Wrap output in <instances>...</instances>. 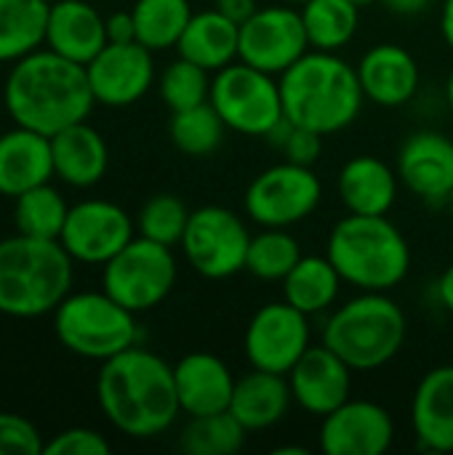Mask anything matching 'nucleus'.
Instances as JSON below:
<instances>
[{
	"mask_svg": "<svg viewBox=\"0 0 453 455\" xmlns=\"http://www.w3.org/2000/svg\"><path fill=\"white\" fill-rule=\"evenodd\" d=\"M67 213H69V205L51 181L37 184L21 192L19 197H13V224H16V232L27 237L59 240Z\"/></svg>",
	"mask_w": 453,
	"mask_h": 455,
	"instance_id": "7c9ffc66",
	"label": "nucleus"
},
{
	"mask_svg": "<svg viewBox=\"0 0 453 455\" xmlns=\"http://www.w3.org/2000/svg\"><path fill=\"white\" fill-rule=\"evenodd\" d=\"M107 21V40L109 43H133L136 40V21L131 11H115L104 16Z\"/></svg>",
	"mask_w": 453,
	"mask_h": 455,
	"instance_id": "a19ab883",
	"label": "nucleus"
},
{
	"mask_svg": "<svg viewBox=\"0 0 453 455\" xmlns=\"http://www.w3.org/2000/svg\"><path fill=\"white\" fill-rule=\"evenodd\" d=\"M294 408V395L288 379L270 371L251 368L246 376L235 381L230 413L240 421V427L251 432H267L278 427Z\"/></svg>",
	"mask_w": 453,
	"mask_h": 455,
	"instance_id": "a878e982",
	"label": "nucleus"
},
{
	"mask_svg": "<svg viewBox=\"0 0 453 455\" xmlns=\"http://www.w3.org/2000/svg\"><path fill=\"white\" fill-rule=\"evenodd\" d=\"M211 72L200 64L179 56L176 61H168L163 72L158 75V93L163 104L171 112L190 109L198 104H206L211 96Z\"/></svg>",
	"mask_w": 453,
	"mask_h": 455,
	"instance_id": "c9c22d12",
	"label": "nucleus"
},
{
	"mask_svg": "<svg viewBox=\"0 0 453 455\" xmlns=\"http://www.w3.org/2000/svg\"><path fill=\"white\" fill-rule=\"evenodd\" d=\"M446 101H449V109L453 115V69L449 72V80H446Z\"/></svg>",
	"mask_w": 453,
	"mask_h": 455,
	"instance_id": "49530a36",
	"label": "nucleus"
},
{
	"mask_svg": "<svg viewBox=\"0 0 453 455\" xmlns=\"http://www.w3.org/2000/svg\"><path fill=\"white\" fill-rule=\"evenodd\" d=\"M398 437L392 413L374 400H347L320 419L318 445L326 455H384Z\"/></svg>",
	"mask_w": 453,
	"mask_h": 455,
	"instance_id": "dca6fc26",
	"label": "nucleus"
},
{
	"mask_svg": "<svg viewBox=\"0 0 453 455\" xmlns=\"http://www.w3.org/2000/svg\"><path fill=\"white\" fill-rule=\"evenodd\" d=\"M246 435L248 432L230 411L195 416L187 419L179 435V448L187 455H232L246 445Z\"/></svg>",
	"mask_w": 453,
	"mask_h": 455,
	"instance_id": "f704fd0d",
	"label": "nucleus"
},
{
	"mask_svg": "<svg viewBox=\"0 0 453 455\" xmlns=\"http://www.w3.org/2000/svg\"><path fill=\"white\" fill-rule=\"evenodd\" d=\"M107 21L88 0H53L48 11L45 45L64 59L88 64L107 45Z\"/></svg>",
	"mask_w": 453,
	"mask_h": 455,
	"instance_id": "5701e85b",
	"label": "nucleus"
},
{
	"mask_svg": "<svg viewBox=\"0 0 453 455\" xmlns=\"http://www.w3.org/2000/svg\"><path fill=\"white\" fill-rule=\"evenodd\" d=\"M326 256L355 291L390 293L411 272V245L387 216L347 213L328 232Z\"/></svg>",
	"mask_w": 453,
	"mask_h": 455,
	"instance_id": "39448f33",
	"label": "nucleus"
},
{
	"mask_svg": "<svg viewBox=\"0 0 453 455\" xmlns=\"http://www.w3.org/2000/svg\"><path fill=\"white\" fill-rule=\"evenodd\" d=\"M400 179L395 165L376 155L350 157L336 176V195L347 213L358 216H387L400 192Z\"/></svg>",
	"mask_w": 453,
	"mask_h": 455,
	"instance_id": "412c9836",
	"label": "nucleus"
},
{
	"mask_svg": "<svg viewBox=\"0 0 453 455\" xmlns=\"http://www.w3.org/2000/svg\"><path fill=\"white\" fill-rule=\"evenodd\" d=\"M379 3H384V8L398 16H419L430 8L433 0H379Z\"/></svg>",
	"mask_w": 453,
	"mask_h": 455,
	"instance_id": "c03bdc74",
	"label": "nucleus"
},
{
	"mask_svg": "<svg viewBox=\"0 0 453 455\" xmlns=\"http://www.w3.org/2000/svg\"><path fill=\"white\" fill-rule=\"evenodd\" d=\"M283 115L323 136L350 128L366 104L358 67L334 51L310 48L280 75Z\"/></svg>",
	"mask_w": 453,
	"mask_h": 455,
	"instance_id": "7ed1b4c3",
	"label": "nucleus"
},
{
	"mask_svg": "<svg viewBox=\"0 0 453 455\" xmlns=\"http://www.w3.org/2000/svg\"><path fill=\"white\" fill-rule=\"evenodd\" d=\"M409 317L390 293L358 291L336 304L323 323V341L355 373H374L390 365L406 347Z\"/></svg>",
	"mask_w": 453,
	"mask_h": 455,
	"instance_id": "423d86ee",
	"label": "nucleus"
},
{
	"mask_svg": "<svg viewBox=\"0 0 453 455\" xmlns=\"http://www.w3.org/2000/svg\"><path fill=\"white\" fill-rule=\"evenodd\" d=\"M136 237V219L112 200H80L69 205L59 243L77 264L104 267Z\"/></svg>",
	"mask_w": 453,
	"mask_h": 455,
	"instance_id": "4468645a",
	"label": "nucleus"
},
{
	"mask_svg": "<svg viewBox=\"0 0 453 455\" xmlns=\"http://www.w3.org/2000/svg\"><path fill=\"white\" fill-rule=\"evenodd\" d=\"M352 368L326 344L310 347L304 357L288 371L294 405L307 416L323 419L352 397Z\"/></svg>",
	"mask_w": 453,
	"mask_h": 455,
	"instance_id": "a211bd4d",
	"label": "nucleus"
},
{
	"mask_svg": "<svg viewBox=\"0 0 453 455\" xmlns=\"http://www.w3.org/2000/svg\"><path fill=\"white\" fill-rule=\"evenodd\" d=\"M53 333L75 357L104 363L139 344V323L131 309L107 291L69 293L53 309Z\"/></svg>",
	"mask_w": 453,
	"mask_h": 455,
	"instance_id": "0eeeda50",
	"label": "nucleus"
},
{
	"mask_svg": "<svg viewBox=\"0 0 453 455\" xmlns=\"http://www.w3.org/2000/svg\"><path fill=\"white\" fill-rule=\"evenodd\" d=\"M350 3H355L358 8H366V5H374V3H379V0H350Z\"/></svg>",
	"mask_w": 453,
	"mask_h": 455,
	"instance_id": "de8ad7c7",
	"label": "nucleus"
},
{
	"mask_svg": "<svg viewBox=\"0 0 453 455\" xmlns=\"http://www.w3.org/2000/svg\"><path fill=\"white\" fill-rule=\"evenodd\" d=\"M280 3H291V5H302V3H307V0H280Z\"/></svg>",
	"mask_w": 453,
	"mask_h": 455,
	"instance_id": "8fccbe9b",
	"label": "nucleus"
},
{
	"mask_svg": "<svg viewBox=\"0 0 453 455\" xmlns=\"http://www.w3.org/2000/svg\"><path fill=\"white\" fill-rule=\"evenodd\" d=\"M248 245L246 221L224 205L195 208L179 243L184 261L206 280H230L246 272Z\"/></svg>",
	"mask_w": 453,
	"mask_h": 455,
	"instance_id": "9b49d317",
	"label": "nucleus"
},
{
	"mask_svg": "<svg viewBox=\"0 0 453 455\" xmlns=\"http://www.w3.org/2000/svg\"><path fill=\"white\" fill-rule=\"evenodd\" d=\"M51 157L53 179L75 189L96 187L109 168V147L104 136L93 125H88V120H80L53 133Z\"/></svg>",
	"mask_w": 453,
	"mask_h": 455,
	"instance_id": "b1692460",
	"label": "nucleus"
},
{
	"mask_svg": "<svg viewBox=\"0 0 453 455\" xmlns=\"http://www.w3.org/2000/svg\"><path fill=\"white\" fill-rule=\"evenodd\" d=\"M312 317L286 299L259 307L243 333V352L251 368L288 376L312 347Z\"/></svg>",
	"mask_w": 453,
	"mask_h": 455,
	"instance_id": "f8f14e48",
	"label": "nucleus"
},
{
	"mask_svg": "<svg viewBox=\"0 0 453 455\" xmlns=\"http://www.w3.org/2000/svg\"><path fill=\"white\" fill-rule=\"evenodd\" d=\"M179 56L200 64L211 75L238 61L240 51V24L219 13L216 8L195 11L187 29L176 43Z\"/></svg>",
	"mask_w": 453,
	"mask_h": 455,
	"instance_id": "bb28decb",
	"label": "nucleus"
},
{
	"mask_svg": "<svg viewBox=\"0 0 453 455\" xmlns=\"http://www.w3.org/2000/svg\"><path fill=\"white\" fill-rule=\"evenodd\" d=\"M88 83L96 104L131 107L142 101L158 83L155 51L133 43H107L88 64Z\"/></svg>",
	"mask_w": 453,
	"mask_h": 455,
	"instance_id": "2eb2a0df",
	"label": "nucleus"
},
{
	"mask_svg": "<svg viewBox=\"0 0 453 455\" xmlns=\"http://www.w3.org/2000/svg\"><path fill=\"white\" fill-rule=\"evenodd\" d=\"M43 448L45 440L29 419L0 411V455H43Z\"/></svg>",
	"mask_w": 453,
	"mask_h": 455,
	"instance_id": "58836bf2",
	"label": "nucleus"
},
{
	"mask_svg": "<svg viewBox=\"0 0 453 455\" xmlns=\"http://www.w3.org/2000/svg\"><path fill=\"white\" fill-rule=\"evenodd\" d=\"M438 27H441V35H443L446 45H449V48L453 51V0H443V8H441Z\"/></svg>",
	"mask_w": 453,
	"mask_h": 455,
	"instance_id": "a18cd8bd",
	"label": "nucleus"
},
{
	"mask_svg": "<svg viewBox=\"0 0 453 455\" xmlns=\"http://www.w3.org/2000/svg\"><path fill=\"white\" fill-rule=\"evenodd\" d=\"M435 299H438V304L453 317V261L443 269V275L435 283Z\"/></svg>",
	"mask_w": 453,
	"mask_h": 455,
	"instance_id": "37998d69",
	"label": "nucleus"
},
{
	"mask_svg": "<svg viewBox=\"0 0 453 455\" xmlns=\"http://www.w3.org/2000/svg\"><path fill=\"white\" fill-rule=\"evenodd\" d=\"M179 277L174 248L136 235L120 253L101 267V291L133 315L160 307Z\"/></svg>",
	"mask_w": 453,
	"mask_h": 455,
	"instance_id": "6e6552de",
	"label": "nucleus"
},
{
	"mask_svg": "<svg viewBox=\"0 0 453 455\" xmlns=\"http://www.w3.org/2000/svg\"><path fill=\"white\" fill-rule=\"evenodd\" d=\"M3 104L16 125L53 136L67 125L88 120L96 99L85 64L64 59L51 48H37L13 61L3 83Z\"/></svg>",
	"mask_w": 453,
	"mask_h": 455,
	"instance_id": "f03ea898",
	"label": "nucleus"
},
{
	"mask_svg": "<svg viewBox=\"0 0 453 455\" xmlns=\"http://www.w3.org/2000/svg\"><path fill=\"white\" fill-rule=\"evenodd\" d=\"M278 152H283L286 160L291 163H299V165H315L323 155V133L312 131V128H304V125H296L291 123L288 117H283L267 136H264Z\"/></svg>",
	"mask_w": 453,
	"mask_h": 455,
	"instance_id": "4c0bfd02",
	"label": "nucleus"
},
{
	"mask_svg": "<svg viewBox=\"0 0 453 455\" xmlns=\"http://www.w3.org/2000/svg\"><path fill=\"white\" fill-rule=\"evenodd\" d=\"M96 400L104 419L131 440H155L182 416L174 365L142 344L101 363Z\"/></svg>",
	"mask_w": 453,
	"mask_h": 455,
	"instance_id": "f257e3e1",
	"label": "nucleus"
},
{
	"mask_svg": "<svg viewBox=\"0 0 453 455\" xmlns=\"http://www.w3.org/2000/svg\"><path fill=\"white\" fill-rule=\"evenodd\" d=\"M75 261L59 240L13 235L0 240V315L32 320L53 315L72 293Z\"/></svg>",
	"mask_w": 453,
	"mask_h": 455,
	"instance_id": "20e7f679",
	"label": "nucleus"
},
{
	"mask_svg": "<svg viewBox=\"0 0 453 455\" xmlns=\"http://www.w3.org/2000/svg\"><path fill=\"white\" fill-rule=\"evenodd\" d=\"M302 256V245L288 229L259 227V232L251 235L246 272L262 283H283Z\"/></svg>",
	"mask_w": 453,
	"mask_h": 455,
	"instance_id": "72a5a7b5",
	"label": "nucleus"
},
{
	"mask_svg": "<svg viewBox=\"0 0 453 455\" xmlns=\"http://www.w3.org/2000/svg\"><path fill=\"white\" fill-rule=\"evenodd\" d=\"M310 51L307 29L299 5L275 3L254 11L251 19L240 24V51L238 59L270 72L283 75Z\"/></svg>",
	"mask_w": 453,
	"mask_h": 455,
	"instance_id": "ddd939ff",
	"label": "nucleus"
},
{
	"mask_svg": "<svg viewBox=\"0 0 453 455\" xmlns=\"http://www.w3.org/2000/svg\"><path fill=\"white\" fill-rule=\"evenodd\" d=\"M48 3H53V0H48Z\"/></svg>",
	"mask_w": 453,
	"mask_h": 455,
	"instance_id": "3c124183",
	"label": "nucleus"
},
{
	"mask_svg": "<svg viewBox=\"0 0 453 455\" xmlns=\"http://www.w3.org/2000/svg\"><path fill=\"white\" fill-rule=\"evenodd\" d=\"M395 171L400 184L425 205L446 208L453 192V139L430 128L409 133L398 147Z\"/></svg>",
	"mask_w": 453,
	"mask_h": 455,
	"instance_id": "f3484780",
	"label": "nucleus"
},
{
	"mask_svg": "<svg viewBox=\"0 0 453 455\" xmlns=\"http://www.w3.org/2000/svg\"><path fill=\"white\" fill-rule=\"evenodd\" d=\"M53 179L51 136L16 125L0 133V195L19 197L21 192Z\"/></svg>",
	"mask_w": 453,
	"mask_h": 455,
	"instance_id": "393cba45",
	"label": "nucleus"
},
{
	"mask_svg": "<svg viewBox=\"0 0 453 455\" xmlns=\"http://www.w3.org/2000/svg\"><path fill=\"white\" fill-rule=\"evenodd\" d=\"M230 128L224 125L222 115L214 109L211 101L171 112L168 136L174 147L187 157H208L224 144V133Z\"/></svg>",
	"mask_w": 453,
	"mask_h": 455,
	"instance_id": "473e14b6",
	"label": "nucleus"
},
{
	"mask_svg": "<svg viewBox=\"0 0 453 455\" xmlns=\"http://www.w3.org/2000/svg\"><path fill=\"white\" fill-rule=\"evenodd\" d=\"M131 13L136 21V40L158 53L176 48L195 11L190 0H136Z\"/></svg>",
	"mask_w": 453,
	"mask_h": 455,
	"instance_id": "2f4dec72",
	"label": "nucleus"
},
{
	"mask_svg": "<svg viewBox=\"0 0 453 455\" xmlns=\"http://www.w3.org/2000/svg\"><path fill=\"white\" fill-rule=\"evenodd\" d=\"M323 203V181L310 165L291 160L256 173L243 195V211L256 227L291 229L307 221Z\"/></svg>",
	"mask_w": 453,
	"mask_h": 455,
	"instance_id": "9d476101",
	"label": "nucleus"
},
{
	"mask_svg": "<svg viewBox=\"0 0 453 455\" xmlns=\"http://www.w3.org/2000/svg\"><path fill=\"white\" fill-rule=\"evenodd\" d=\"M208 101L230 131L251 139H264L286 117L280 77L262 72L240 59L214 72Z\"/></svg>",
	"mask_w": 453,
	"mask_h": 455,
	"instance_id": "1a4fd4ad",
	"label": "nucleus"
},
{
	"mask_svg": "<svg viewBox=\"0 0 453 455\" xmlns=\"http://www.w3.org/2000/svg\"><path fill=\"white\" fill-rule=\"evenodd\" d=\"M446 211L451 213V219H453V192L449 195V200H446Z\"/></svg>",
	"mask_w": 453,
	"mask_h": 455,
	"instance_id": "09e8293b",
	"label": "nucleus"
},
{
	"mask_svg": "<svg viewBox=\"0 0 453 455\" xmlns=\"http://www.w3.org/2000/svg\"><path fill=\"white\" fill-rule=\"evenodd\" d=\"M358 77L366 93V101L398 109L414 101L422 85V69L414 53L398 43L371 45L358 61Z\"/></svg>",
	"mask_w": 453,
	"mask_h": 455,
	"instance_id": "6ab92c4d",
	"label": "nucleus"
},
{
	"mask_svg": "<svg viewBox=\"0 0 453 455\" xmlns=\"http://www.w3.org/2000/svg\"><path fill=\"white\" fill-rule=\"evenodd\" d=\"M48 0H0V64H13L45 43Z\"/></svg>",
	"mask_w": 453,
	"mask_h": 455,
	"instance_id": "c85d7f7f",
	"label": "nucleus"
},
{
	"mask_svg": "<svg viewBox=\"0 0 453 455\" xmlns=\"http://www.w3.org/2000/svg\"><path fill=\"white\" fill-rule=\"evenodd\" d=\"M190 208L179 195L160 192L152 195L136 213V235L155 240L160 245L176 248L184 237L187 221H190Z\"/></svg>",
	"mask_w": 453,
	"mask_h": 455,
	"instance_id": "e433bc0d",
	"label": "nucleus"
},
{
	"mask_svg": "<svg viewBox=\"0 0 453 455\" xmlns=\"http://www.w3.org/2000/svg\"><path fill=\"white\" fill-rule=\"evenodd\" d=\"M411 429L425 453H453V365L427 371L417 384Z\"/></svg>",
	"mask_w": 453,
	"mask_h": 455,
	"instance_id": "4be33fe9",
	"label": "nucleus"
},
{
	"mask_svg": "<svg viewBox=\"0 0 453 455\" xmlns=\"http://www.w3.org/2000/svg\"><path fill=\"white\" fill-rule=\"evenodd\" d=\"M174 381L182 416L195 419L230 411L238 379L214 352H190L174 365Z\"/></svg>",
	"mask_w": 453,
	"mask_h": 455,
	"instance_id": "aec40b11",
	"label": "nucleus"
},
{
	"mask_svg": "<svg viewBox=\"0 0 453 455\" xmlns=\"http://www.w3.org/2000/svg\"><path fill=\"white\" fill-rule=\"evenodd\" d=\"M310 48L339 53L360 27V8L350 0H307L299 5Z\"/></svg>",
	"mask_w": 453,
	"mask_h": 455,
	"instance_id": "c756f323",
	"label": "nucleus"
},
{
	"mask_svg": "<svg viewBox=\"0 0 453 455\" xmlns=\"http://www.w3.org/2000/svg\"><path fill=\"white\" fill-rule=\"evenodd\" d=\"M214 8L219 13H224L227 19H232L235 24H243L246 19L254 16V11L259 5H256V0H214Z\"/></svg>",
	"mask_w": 453,
	"mask_h": 455,
	"instance_id": "79ce46f5",
	"label": "nucleus"
},
{
	"mask_svg": "<svg viewBox=\"0 0 453 455\" xmlns=\"http://www.w3.org/2000/svg\"><path fill=\"white\" fill-rule=\"evenodd\" d=\"M112 445L101 432L88 429V427H72V429L53 435L45 443L43 455H107Z\"/></svg>",
	"mask_w": 453,
	"mask_h": 455,
	"instance_id": "ea45409f",
	"label": "nucleus"
},
{
	"mask_svg": "<svg viewBox=\"0 0 453 455\" xmlns=\"http://www.w3.org/2000/svg\"><path fill=\"white\" fill-rule=\"evenodd\" d=\"M280 288H283V299L291 307H296L310 317H318V315H328L339 304L344 280L328 256L304 253L296 261V267L283 277Z\"/></svg>",
	"mask_w": 453,
	"mask_h": 455,
	"instance_id": "cd10ccee",
	"label": "nucleus"
}]
</instances>
